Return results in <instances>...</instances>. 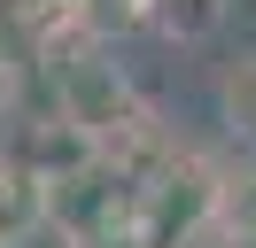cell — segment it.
<instances>
[{
    "label": "cell",
    "instance_id": "obj_3",
    "mask_svg": "<svg viewBox=\"0 0 256 248\" xmlns=\"http://www.w3.org/2000/svg\"><path fill=\"white\" fill-rule=\"evenodd\" d=\"M32 225H47V186L24 163H0V248H16Z\"/></svg>",
    "mask_w": 256,
    "mask_h": 248
},
{
    "label": "cell",
    "instance_id": "obj_1",
    "mask_svg": "<svg viewBox=\"0 0 256 248\" xmlns=\"http://www.w3.org/2000/svg\"><path fill=\"white\" fill-rule=\"evenodd\" d=\"M218 178L202 155H163L156 178L132 186L124 202V225L140 232V248H194V240H218Z\"/></svg>",
    "mask_w": 256,
    "mask_h": 248
},
{
    "label": "cell",
    "instance_id": "obj_2",
    "mask_svg": "<svg viewBox=\"0 0 256 248\" xmlns=\"http://www.w3.org/2000/svg\"><path fill=\"white\" fill-rule=\"evenodd\" d=\"M47 78H54V116H62V124H78V132L94 140V155H101V148H116L132 124H148L140 86L124 78V62H116L109 46H86V54L54 62Z\"/></svg>",
    "mask_w": 256,
    "mask_h": 248
},
{
    "label": "cell",
    "instance_id": "obj_4",
    "mask_svg": "<svg viewBox=\"0 0 256 248\" xmlns=\"http://www.w3.org/2000/svg\"><path fill=\"white\" fill-rule=\"evenodd\" d=\"M218 240H256V163L218 178Z\"/></svg>",
    "mask_w": 256,
    "mask_h": 248
},
{
    "label": "cell",
    "instance_id": "obj_5",
    "mask_svg": "<svg viewBox=\"0 0 256 248\" xmlns=\"http://www.w3.org/2000/svg\"><path fill=\"white\" fill-rule=\"evenodd\" d=\"M218 101H225V124H233L240 140H256V54H240L233 70H225Z\"/></svg>",
    "mask_w": 256,
    "mask_h": 248
}]
</instances>
